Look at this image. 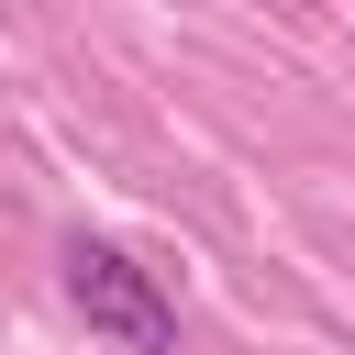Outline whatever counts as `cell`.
<instances>
[{"label": "cell", "instance_id": "6da1fadb", "mask_svg": "<svg viewBox=\"0 0 355 355\" xmlns=\"http://www.w3.org/2000/svg\"><path fill=\"white\" fill-rule=\"evenodd\" d=\"M67 300H78V322L111 333L122 355H166V344H178V300L155 288V266H133V255L100 244V233L67 244Z\"/></svg>", "mask_w": 355, "mask_h": 355}]
</instances>
